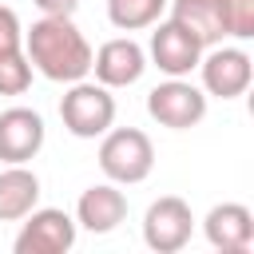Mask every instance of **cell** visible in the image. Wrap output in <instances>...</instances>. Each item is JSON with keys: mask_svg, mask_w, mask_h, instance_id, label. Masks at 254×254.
Returning <instances> with one entry per match:
<instances>
[{"mask_svg": "<svg viewBox=\"0 0 254 254\" xmlns=\"http://www.w3.org/2000/svg\"><path fill=\"white\" fill-rule=\"evenodd\" d=\"M155 167V147L151 139L139 131V127H107L103 131V143H99V171L111 179V183H143Z\"/></svg>", "mask_w": 254, "mask_h": 254, "instance_id": "obj_2", "label": "cell"}, {"mask_svg": "<svg viewBox=\"0 0 254 254\" xmlns=\"http://www.w3.org/2000/svg\"><path fill=\"white\" fill-rule=\"evenodd\" d=\"M190 230H194V214L190 206L179 198V194H163L147 206L143 214V242L155 250V254H175L190 242Z\"/></svg>", "mask_w": 254, "mask_h": 254, "instance_id": "obj_5", "label": "cell"}, {"mask_svg": "<svg viewBox=\"0 0 254 254\" xmlns=\"http://www.w3.org/2000/svg\"><path fill=\"white\" fill-rule=\"evenodd\" d=\"M147 111L155 123L171 127V131H187L194 123H202L206 115V91H198L194 83H187L183 75H171L167 83L151 87L147 95Z\"/></svg>", "mask_w": 254, "mask_h": 254, "instance_id": "obj_4", "label": "cell"}, {"mask_svg": "<svg viewBox=\"0 0 254 254\" xmlns=\"http://www.w3.org/2000/svg\"><path fill=\"white\" fill-rule=\"evenodd\" d=\"M32 87V64L24 56L20 16L0 4V95H24Z\"/></svg>", "mask_w": 254, "mask_h": 254, "instance_id": "obj_9", "label": "cell"}, {"mask_svg": "<svg viewBox=\"0 0 254 254\" xmlns=\"http://www.w3.org/2000/svg\"><path fill=\"white\" fill-rule=\"evenodd\" d=\"M143 67H147V56L131 36H115L99 52H91V71H95V83L103 87H131L143 75Z\"/></svg>", "mask_w": 254, "mask_h": 254, "instance_id": "obj_10", "label": "cell"}, {"mask_svg": "<svg viewBox=\"0 0 254 254\" xmlns=\"http://www.w3.org/2000/svg\"><path fill=\"white\" fill-rule=\"evenodd\" d=\"M127 218V194L115 183H95L75 202V222L91 234H111Z\"/></svg>", "mask_w": 254, "mask_h": 254, "instance_id": "obj_13", "label": "cell"}, {"mask_svg": "<svg viewBox=\"0 0 254 254\" xmlns=\"http://www.w3.org/2000/svg\"><path fill=\"white\" fill-rule=\"evenodd\" d=\"M40 202V179L24 163H8L0 171V222H20Z\"/></svg>", "mask_w": 254, "mask_h": 254, "instance_id": "obj_15", "label": "cell"}, {"mask_svg": "<svg viewBox=\"0 0 254 254\" xmlns=\"http://www.w3.org/2000/svg\"><path fill=\"white\" fill-rule=\"evenodd\" d=\"M167 4H171V20H179L202 48H214L222 44V36H230L222 0H167Z\"/></svg>", "mask_w": 254, "mask_h": 254, "instance_id": "obj_14", "label": "cell"}, {"mask_svg": "<svg viewBox=\"0 0 254 254\" xmlns=\"http://www.w3.org/2000/svg\"><path fill=\"white\" fill-rule=\"evenodd\" d=\"M60 119H64V127H67L75 139H95V135H103V131L115 123L111 87L75 79V83L64 91V99H60Z\"/></svg>", "mask_w": 254, "mask_h": 254, "instance_id": "obj_3", "label": "cell"}, {"mask_svg": "<svg viewBox=\"0 0 254 254\" xmlns=\"http://www.w3.org/2000/svg\"><path fill=\"white\" fill-rule=\"evenodd\" d=\"M16 234V254H64L75 246V218L56 206H36Z\"/></svg>", "mask_w": 254, "mask_h": 254, "instance_id": "obj_6", "label": "cell"}, {"mask_svg": "<svg viewBox=\"0 0 254 254\" xmlns=\"http://www.w3.org/2000/svg\"><path fill=\"white\" fill-rule=\"evenodd\" d=\"M222 12H226L230 36H238V40L254 36V0H222Z\"/></svg>", "mask_w": 254, "mask_h": 254, "instance_id": "obj_17", "label": "cell"}, {"mask_svg": "<svg viewBox=\"0 0 254 254\" xmlns=\"http://www.w3.org/2000/svg\"><path fill=\"white\" fill-rule=\"evenodd\" d=\"M167 12V0H107V20L119 32H139L159 24V16Z\"/></svg>", "mask_w": 254, "mask_h": 254, "instance_id": "obj_16", "label": "cell"}, {"mask_svg": "<svg viewBox=\"0 0 254 254\" xmlns=\"http://www.w3.org/2000/svg\"><path fill=\"white\" fill-rule=\"evenodd\" d=\"M198 67H202L206 95H218V99L242 95L250 87V75H254V64H250V56L242 48H218V44L198 60Z\"/></svg>", "mask_w": 254, "mask_h": 254, "instance_id": "obj_7", "label": "cell"}, {"mask_svg": "<svg viewBox=\"0 0 254 254\" xmlns=\"http://www.w3.org/2000/svg\"><path fill=\"white\" fill-rule=\"evenodd\" d=\"M24 56L44 79L56 83H75L91 71V44L71 16H40L24 32Z\"/></svg>", "mask_w": 254, "mask_h": 254, "instance_id": "obj_1", "label": "cell"}, {"mask_svg": "<svg viewBox=\"0 0 254 254\" xmlns=\"http://www.w3.org/2000/svg\"><path fill=\"white\" fill-rule=\"evenodd\" d=\"M44 147V119L32 107H8L0 111V159L4 163H28Z\"/></svg>", "mask_w": 254, "mask_h": 254, "instance_id": "obj_12", "label": "cell"}, {"mask_svg": "<svg viewBox=\"0 0 254 254\" xmlns=\"http://www.w3.org/2000/svg\"><path fill=\"white\" fill-rule=\"evenodd\" d=\"M151 60L167 75H190L202 60V44L179 20H159V28L151 32Z\"/></svg>", "mask_w": 254, "mask_h": 254, "instance_id": "obj_8", "label": "cell"}, {"mask_svg": "<svg viewBox=\"0 0 254 254\" xmlns=\"http://www.w3.org/2000/svg\"><path fill=\"white\" fill-rule=\"evenodd\" d=\"M206 242L222 254H246L254 242V214L242 202H218L206 218H202Z\"/></svg>", "mask_w": 254, "mask_h": 254, "instance_id": "obj_11", "label": "cell"}, {"mask_svg": "<svg viewBox=\"0 0 254 254\" xmlns=\"http://www.w3.org/2000/svg\"><path fill=\"white\" fill-rule=\"evenodd\" d=\"M44 16H71L75 8H79V0H32Z\"/></svg>", "mask_w": 254, "mask_h": 254, "instance_id": "obj_18", "label": "cell"}]
</instances>
